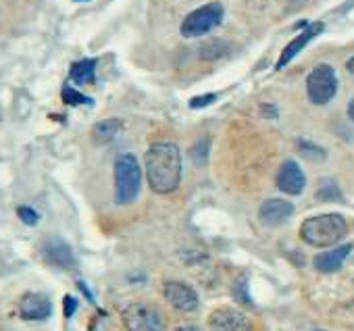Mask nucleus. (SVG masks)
<instances>
[{
	"mask_svg": "<svg viewBox=\"0 0 354 331\" xmlns=\"http://www.w3.org/2000/svg\"><path fill=\"white\" fill-rule=\"evenodd\" d=\"M323 32V23H313V26H306V30L298 36V38H294L286 48H283V53H281V57H279V61H277V69H283L315 36H319Z\"/></svg>",
	"mask_w": 354,
	"mask_h": 331,
	"instance_id": "obj_14",
	"label": "nucleus"
},
{
	"mask_svg": "<svg viewBox=\"0 0 354 331\" xmlns=\"http://www.w3.org/2000/svg\"><path fill=\"white\" fill-rule=\"evenodd\" d=\"M17 215H19V219H21L26 225H36V223L40 221V215H38L32 207H19V209H17Z\"/></svg>",
	"mask_w": 354,
	"mask_h": 331,
	"instance_id": "obj_21",
	"label": "nucleus"
},
{
	"mask_svg": "<svg viewBox=\"0 0 354 331\" xmlns=\"http://www.w3.org/2000/svg\"><path fill=\"white\" fill-rule=\"evenodd\" d=\"M335 92H337V75H335L333 67L325 65V63L317 65L306 77L308 100L317 106H323V104L331 102Z\"/></svg>",
	"mask_w": 354,
	"mask_h": 331,
	"instance_id": "obj_5",
	"label": "nucleus"
},
{
	"mask_svg": "<svg viewBox=\"0 0 354 331\" xmlns=\"http://www.w3.org/2000/svg\"><path fill=\"white\" fill-rule=\"evenodd\" d=\"M42 256L48 265L53 267H59V269H65V271H71L75 269V256H73V250L71 246L61 240V238H48L44 244H42Z\"/></svg>",
	"mask_w": 354,
	"mask_h": 331,
	"instance_id": "obj_9",
	"label": "nucleus"
},
{
	"mask_svg": "<svg viewBox=\"0 0 354 331\" xmlns=\"http://www.w3.org/2000/svg\"><path fill=\"white\" fill-rule=\"evenodd\" d=\"M94 73H96V59H82V61L73 63L71 69H69V77L80 86L92 84Z\"/></svg>",
	"mask_w": 354,
	"mask_h": 331,
	"instance_id": "obj_16",
	"label": "nucleus"
},
{
	"mask_svg": "<svg viewBox=\"0 0 354 331\" xmlns=\"http://www.w3.org/2000/svg\"><path fill=\"white\" fill-rule=\"evenodd\" d=\"M346 234H348V223L337 213L317 215V217L306 219L300 225V238H302V242H306L308 246H315V248L333 246Z\"/></svg>",
	"mask_w": 354,
	"mask_h": 331,
	"instance_id": "obj_2",
	"label": "nucleus"
},
{
	"mask_svg": "<svg viewBox=\"0 0 354 331\" xmlns=\"http://www.w3.org/2000/svg\"><path fill=\"white\" fill-rule=\"evenodd\" d=\"M304 186H306V178L300 169V164L296 160H286L277 171V188L283 194L298 196L302 194Z\"/></svg>",
	"mask_w": 354,
	"mask_h": 331,
	"instance_id": "obj_10",
	"label": "nucleus"
},
{
	"mask_svg": "<svg viewBox=\"0 0 354 331\" xmlns=\"http://www.w3.org/2000/svg\"><path fill=\"white\" fill-rule=\"evenodd\" d=\"M61 98L67 106H80V104H92L94 100L90 96H84L82 92H77L75 88L71 86H63V92H61Z\"/></svg>",
	"mask_w": 354,
	"mask_h": 331,
	"instance_id": "obj_17",
	"label": "nucleus"
},
{
	"mask_svg": "<svg viewBox=\"0 0 354 331\" xmlns=\"http://www.w3.org/2000/svg\"><path fill=\"white\" fill-rule=\"evenodd\" d=\"M121 129H123L121 119H102L92 127V140L94 144H109L119 135Z\"/></svg>",
	"mask_w": 354,
	"mask_h": 331,
	"instance_id": "obj_15",
	"label": "nucleus"
},
{
	"mask_svg": "<svg viewBox=\"0 0 354 331\" xmlns=\"http://www.w3.org/2000/svg\"><path fill=\"white\" fill-rule=\"evenodd\" d=\"M252 321L246 312L232 308V306H219L209 316V331H252Z\"/></svg>",
	"mask_w": 354,
	"mask_h": 331,
	"instance_id": "obj_7",
	"label": "nucleus"
},
{
	"mask_svg": "<svg viewBox=\"0 0 354 331\" xmlns=\"http://www.w3.org/2000/svg\"><path fill=\"white\" fill-rule=\"evenodd\" d=\"M207 156H209V140L207 138H201L192 146V158H194L196 164H205L207 162Z\"/></svg>",
	"mask_w": 354,
	"mask_h": 331,
	"instance_id": "obj_20",
	"label": "nucleus"
},
{
	"mask_svg": "<svg viewBox=\"0 0 354 331\" xmlns=\"http://www.w3.org/2000/svg\"><path fill=\"white\" fill-rule=\"evenodd\" d=\"M162 294H165V300L182 312H192L198 308V294L194 287H190L188 283L184 281H167L162 285Z\"/></svg>",
	"mask_w": 354,
	"mask_h": 331,
	"instance_id": "obj_8",
	"label": "nucleus"
},
{
	"mask_svg": "<svg viewBox=\"0 0 354 331\" xmlns=\"http://www.w3.org/2000/svg\"><path fill=\"white\" fill-rule=\"evenodd\" d=\"M177 331H201L198 327H194V325H186V327H180Z\"/></svg>",
	"mask_w": 354,
	"mask_h": 331,
	"instance_id": "obj_27",
	"label": "nucleus"
},
{
	"mask_svg": "<svg viewBox=\"0 0 354 331\" xmlns=\"http://www.w3.org/2000/svg\"><path fill=\"white\" fill-rule=\"evenodd\" d=\"M292 215H294V205L281 198H269L259 209V217L265 225H281Z\"/></svg>",
	"mask_w": 354,
	"mask_h": 331,
	"instance_id": "obj_12",
	"label": "nucleus"
},
{
	"mask_svg": "<svg viewBox=\"0 0 354 331\" xmlns=\"http://www.w3.org/2000/svg\"><path fill=\"white\" fill-rule=\"evenodd\" d=\"M217 100V94H203V96H196L190 100V106L192 108H203V106H209Z\"/></svg>",
	"mask_w": 354,
	"mask_h": 331,
	"instance_id": "obj_22",
	"label": "nucleus"
},
{
	"mask_svg": "<svg viewBox=\"0 0 354 331\" xmlns=\"http://www.w3.org/2000/svg\"><path fill=\"white\" fill-rule=\"evenodd\" d=\"M75 3H90V0H75Z\"/></svg>",
	"mask_w": 354,
	"mask_h": 331,
	"instance_id": "obj_29",
	"label": "nucleus"
},
{
	"mask_svg": "<svg viewBox=\"0 0 354 331\" xmlns=\"http://www.w3.org/2000/svg\"><path fill=\"white\" fill-rule=\"evenodd\" d=\"M146 178L156 194H171L182 182V154L173 142H154L144 156Z\"/></svg>",
	"mask_w": 354,
	"mask_h": 331,
	"instance_id": "obj_1",
	"label": "nucleus"
},
{
	"mask_svg": "<svg viewBox=\"0 0 354 331\" xmlns=\"http://www.w3.org/2000/svg\"><path fill=\"white\" fill-rule=\"evenodd\" d=\"M75 310H77V300L73 296H65L63 298V312H65V316L71 319Z\"/></svg>",
	"mask_w": 354,
	"mask_h": 331,
	"instance_id": "obj_23",
	"label": "nucleus"
},
{
	"mask_svg": "<svg viewBox=\"0 0 354 331\" xmlns=\"http://www.w3.org/2000/svg\"><path fill=\"white\" fill-rule=\"evenodd\" d=\"M317 198L323 200V202H333V200H342V192H339V188L331 180H323L319 184Z\"/></svg>",
	"mask_w": 354,
	"mask_h": 331,
	"instance_id": "obj_18",
	"label": "nucleus"
},
{
	"mask_svg": "<svg viewBox=\"0 0 354 331\" xmlns=\"http://www.w3.org/2000/svg\"><path fill=\"white\" fill-rule=\"evenodd\" d=\"M346 69H348V71H350V73L354 75V57H352V59H350V61L346 63Z\"/></svg>",
	"mask_w": 354,
	"mask_h": 331,
	"instance_id": "obj_28",
	"label": "nucleus"
},
{
	"mask_svg": "<svg viewBox=\"0 0 354 331\" xmlns=\"http://www.w3.org/2000/svg\"><path fill=\"white\" fill-rule=\"evenodd\" d=\"M19 314L26 321H44L53 314V304L48 296L30 292L19 300Z\"/></svg>",
	"mask_w": 354,
	"mask_h": 331,
	"instance_id": "obj_11",
	"label": "nucleus"
},
{
	"mask_svg": "<svg viewBox=\"0 0 354 331\" xmlns=\"http://www.w3.org/2000/svg\"><path fill=\"white\" fill-rule=\"evenodd\" d=\"M221 21H223V7L219 3H211L186 15L180 30L184 38H201L211 30H215Z\"/></svg>",
	"mask_w": 354,
	"mask_h": 331,
	"instance_id": "obj_6",
	"label": "nucleus"
},
{
	"mask_svg": "<svg viewBox=\"0 0 354 331\" xmlns=\"http://www.w3.org/2000/svg\"><path fill=\"white\" fill-rule=\"evenodd\" d=\"M223 53H225V44L221 40H211L209 44H205L201 48V59L203 61H215V59L223 57Z\"/></svg>",
	"mask_w": 354,
	"mask_h": 331,
	"instance_id": "obj_19",
	"label": "nucleus"
},
{
	"mask_svg": "<svg viewBox=\"0 0 354 331\" xmlns=\"http://www.w3.org/2000/svg\"><path fill=\"white\" fill-rule=\"evenodd\" d=\"M142 188V169L133 154H121L115 160V202L131 205Z\"/></svg>",
	"mask_w": 354,
	"mask_h": 331,
	"instance_id": "obj_3",
	"label": "nucleus"
},
{
	"mask_svg": "<svg viewBox=\"0 0 354 331\" xmlns=\"http://www.w3.org/2000/svg\"><path fill=\"white\" fill-rule=\"evenodd\" d=\"M348 117L354 121V98L350 100V104H348Z\"/></svg>",
	"mask_w": 354,
	"mask_h": 331,
	"instance_id": "obj_26",
	"label": "nucleus"
},
{
	"mask_svg": "<svg viewBox=\"0 0 354 331\" xmlns=\"http://www.w3.org/2000/svg\"><path fill=\"white\" fill-rule=\"evenodd\" d=\"M263 111H265V115H269V117H275V115H277V111H275V106L271 108L269 104H263Z\"/></svg>",
	"mask_w": 354,
	"mask_h": 331,
	"instance_id": "obj_25",
	"label": "nucleus"
},
{
	"mask_svg": "<svg viewBox=\"0 0 354 331\" xmlns=\"http://www.w3.org/2000/svg\"><path fill=\"white\" fill-rule=\"evenodd\" d=\"M352 252V244H344L339 248H333V250H327V252H321L313 258V265L319 273H335L342 269L344 261L348 258V254Z\"/></svg>",
	"mask_w": 354,
	"mask_h": 331,
	"instance_id": "obj_13",
	"label": "nucleus"
},
{
	"mask_svg": "<svg viewBox=\"0 0 354 331\" xmlns=\"http://www.w3.org/2000/svg\"><path fill=\"white\" fill-rule=\"evenodd\" d=\"M77 285H80V290H82V292H84V294H86V296H88L90 300H94V296H92V292H90V290L86 287V283H84V281H77Z\"/></svg>",
	"mask_w": 354,
	"mask_h": 331,
	"instance_id": "obj_24",
	"label": "nucleus"
},
{
	"mask_svg": "<svg viewBox=\"0 0 354 331\" xmlns=\"http://www.w3.org/2000/svg\"><path fill=\"white\" fill-rule=\"evenodd\" d=\"M121 321L127 331H165V316L150 302H131L123 308Z\"/></svg>",
	"mask_w": 354,
	"mask_h": 331,
	"instance_id": "obj_4",
	"label": "nucleus"
}]
</instances>
